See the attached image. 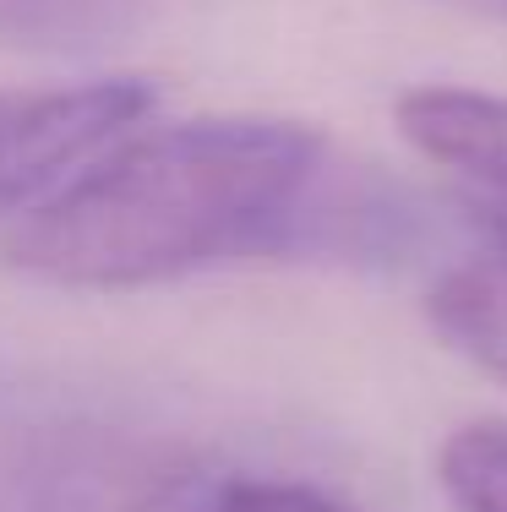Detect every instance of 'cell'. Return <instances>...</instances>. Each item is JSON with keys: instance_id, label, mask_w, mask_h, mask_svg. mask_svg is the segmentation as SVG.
I'll list each match as a JSON object with an SVG mask.
<instances>
[{"instance_id": "6da1fadb", "label": "cell", "mask_w": 507, "mask_h": 512, "mask_svg": "<svg viewBox=\"0 0 507 512\" xmlns=\"http://www.w3.org/2000/svg\"><path fill=\"white\" fill-rule=\"evenodd\" d=\"M322 169V137L284 115L137 126L11 224L6 262L55 289H153L273 235Z\"/></svg>"}, {"instance_id": "5b68a950", "label": "cell", "mask_w": 507, "mask_h": 512, "mask_svg": "<svg viewBox=\"0 0 507 512\" xmlns=\"http://www.w3.org/2000/svg\"><path fill=\"white\" fill-rule=\"evenodd\" d=\"M426 322L453 355L507 387V240L442 267L426 289Z\"/></svg>"}, {"instance_id": "277c9868", "label": "cell", "mask_w": 507, "mask_h": 512, "mask_svg": "<svg viewBox=\"0 0 507 512\" xmlns=\"http://www.w3.org/2000/svg\"><path fill=\"white\" fill-rule=\"evenodd\" d=\"M404 142L442 169L507 240V93L426 82L393 104Z\"/></svg>"}, {"instance_id": "9c48e42d", "label": "cell", "mask_w": 507, "mask_h": 512, "mask_svg": "<svg viewBox=\"0 0 507 512\" xmlns=\"http://www.w3.org/2000/svg\"><path fill=\"white\" fill-rule=\"evenodd\" d=\"M502 6H507V0H502Z\"/></svg>"}, {"instance_id": "ba28073f", "label": "cell", "mask_w": 507, "mask_h": 512, "mask_svg": "<svg viewBox=\"0 0 507 512\" xmlns=\"http://www.w3.org/2000/svg\"><path fill=\"white\" fill-rule=\"evenodd\" d=\"M213 512H355L349 502H338L333 491L306 480H279V474H240L224 480L213 496Z\"/></svg>"}, {"instance_id": "52a82bcc", "label": "cell", "mask_w": 507, "mask_h": 512, "mask_svg": "<svg viewBox=\"0 0 507 512\" xmlns=\"http://www.w3.org/2000/svg\"><path fill=\"white\" fill-rule=\"evenodd\" d=\"M137 0H0V44L6 50H60L110 33Z\"/></svg>"}, {"instance_id": "7a4b0ae2", "label": "cell", "mask_w": 507, "mask_h": 512, "mask_svg": "<svg viewBox=\"0 0 507 512\" xmlns=\"http://www.w3.org/2000/svg\"><path fill=\"white\" fill-rule=\"evenodd\" d=\"M142 120H153V88L137 77L0 88V213H28L55 197Z\"/></svg>"}, {"instance_id": "8992f818", "label": "cell", "mask_w": 507, "mask_h": 512, "mask_svg": "<svg viewBox=\"0 0 507 512\" xmlns=\"http://www.w3.org/2000/svg\"><path fill=\"white\" fill-rule=\"evenodd\" d=\"M437 480L458 512H507V420L458 425L437 453Z\"/></svg>"}, {"instance_id": "3957f363", "label": "cell", "mask_w": 507, "mask_h": 512, "mask_svg": "<svg viewBox=\"0 0 507 512\" xmlns=\"http://www.w3.org/2000/svg\"><path fill=\"white\" fill-rule=\"evenodd\" d=\"M191 463L164 442L120 431L50 436L28 463L33 512H175Z\"/></svg>"}]
</instances>
